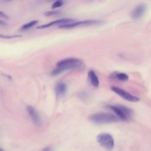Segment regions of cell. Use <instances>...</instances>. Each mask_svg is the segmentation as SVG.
Listing matches in <instances>:
<instances>
[{
    "mask_svg": "<svg viewBox=\"0 0 151 151\" xmlns=\"http://www.w3.org/2000/svg\"><path fill=\"white\" fill-rule=\"evenodd\" d=\"M84 63L81 59L77 58H67L59 61L55 68L51 71L52 76H58L65 71L80 69L84 67Z\"/></svg>",
    "mask_w": 151,
    "mask_h": 151,
    "instance_id": "obj_1",
    "label": "cell"
},
{
    "mask_svg": "<svg viewBox=\"0 0 151 151\" xmlns=\"http://www.w3.org/2000/svg\"><path fill=\"white\" fill-rule=\"evenodd\" d=\"M89 120L96 124H106L116 123L120 120L117 116L107 113H99L91 114Z\"/></svg>",
    "mask_w": 151,
    "mask_h": 151,
    "instance_id": "obj_2",
    "label": "cell"
},
{
    "mask_svg": "<svg viewBox=\"0 0 151 151\" xmlns=\"http://www.w3.org/2000/svg\"><path fill=\"white\" fill-rule=\"evenodd\" d=\"M108 107L111 109L120 120L123 121H126L129 119L133 113L131 109L123 105H112L109 106Z\"/></svg>",
    "mask_w": 151,
    "mask_h": 151,
    "instance_id": "obj_3",
    "label": "cell"
},
{
    "mask_svg": "<svg viewBox=\"0 0 151 151\" xmlns=\"http://www.w3.org/2000/svg\"><path fill=\"white\" fill-rule=\"evenodd\" d=\"M97 141L100 145L106 150H111L114 146V140L113 136L107 133H101L97 136Z\"/></svg>",
    "mask_w": 151,
    "mask_h": 151,
    "instance_id": "obj_4",
    "label": "cell"
},
{
    "mask_svg": "<svg viewBox=\"0 0 151 151\" xmlns=\"http://www.w3.org/2000/svg\"><path fill=\"white\" fill-rule=\"evenodd\" d=\"M104 21L97 19H87L80 21H74L68 24L61 25L59 26L60 28H72L78 26H91V25H99L103 24Z\"/></svg>",
    "mask_w": 151,
    "mask_h": 151,
    "instance_id": "obj_5",
    "label": "cell"
},
{
    "mask_svg": "<svg viewBox=\"0 0 151 151\" xmlns=\"http://www.w3.org/2000/svg\"><path fill=\"white\" fill-rule=\"evenodd\" d=\"M111 90L114 92L116 94L120 96L123 99L130 101V102H137L140 100L139 98L137 96L132 95V94L128 93L123 89H122L118 87L112 86L111 87Z\"/></svg>",
    "mask_w": 151,
    "mask_h": 151,
    "instance_id": "obj_6",
    "label": "cell"
},
{
    "mask_svg": "<svg viewBox=\"0 0 151 151\" xmlns=\"http://www.w3.org/2000/svg\"><path fill=\"white\" fill-rule=\"evenodd\" d=\"M27 111L28 114L29 115V117H31L32 122L37 126H41L42 122L41 118L37 113V111L35 110V109L32 107L31 106H27Z\"/></svg>",
    "mask_w": 151,
    "mask_h": 151,
    "instance_id": "obj_7",
    "label": "cell"
},
{
    "mask_svg": "<svg viewBox=\"0 0 151 151\" xmlns=\"http://www.w3.org/2000/svg\"><path fill=\"white\" fill-rule=\"evenodd\" d=\"M146 11V6L145 4H140L136 6L131 12L130 17L134 19L141 18Z\"/></svg>",
    "mask_w": 151,
    "mask_h": 151,
    "instance_id": "obj_8",
    "label": "cell"
},
{
    "mask_svg": "<svg viewBox=\"0 0 151 151\" xmlns=\"http://www.w3.org/2000/svg\"><path fill=\"white\" fill-rule=\"evenodd\" d=\"M74 20L73 19H70V18H63V19H58V20H55L53 21L52 22H50L49 23L44 24V25H41L38 27H37V28L38 29H42V28H48L50 27L53 26V25H63V24H68L70 22H74Z\"/></svg>",
    "mask_w": 151,
    "mask_h": 151,
    "instance_id": "obj_9",
    "label": "cell"
},
{
    "mask_svg": "<svg viewBox=\"0 0 151 151\" xmlns=\"http://www.w3.org/2000/svg\"><path fill=\"white\" fill-rule=\"evenodd\" d=\"M55 91L56 96L58 97L64 96L67 91V86L64 82H59L55 86Z\"/></svg>",
    "mask_w": 151,
    "mask_h": 151,
    "instance_id": "obj_10",
    "label": "cell"
},
{
    "mask_svg": "<svg viewBox=\"0 0 151 151\" xmlns=\"http://www.w3.org/2000/svg\"><path fill=\"white\" fill-rule=\"evenodd\" d=\"M88 78L91 85L94 87H97L99 85L98 77L93 70H90L88 73Z\"/></svg>",
    "mask_w": 151,
    "mask_h": 151,
    "instance_id": "obj_11",
    "label": "cell"
},
{
    "mask_svg": "<svg viewBox=\"0 0 151 151\" xmlns=\"http://www.w3.org/2000/svg\"><path fill=\"white\" fill-rule=\"evenodd\" d=\"M112 76L113 78H116L117 80H119L122 81H126L129 79L128 75L124 73L114 72V73H113Z\"/></svg>",
    "mask_w": 151,
    "mask_h": 151,
    "instance_id": "obj_12",
    "label": "cell"
},
{
    "mask_svg": "<svg viewBox=\"0 0 151 151\" xmlns=\"http://www.w3.org/2000/svg\"><path fill=\"white\" fill-rule=\"evenodd\" d=\"M38 22V21L37 20H34V21H32L29 22H28L24 25H23L21 28H20V31H25V30H27L29 28H31L32 27L34 26L35 24H37V23Z\"/></svg>",
    "mask_w": 151,
    "mask_h": 151,
    "instance_id": "obj_13",
    "label": "cell"
},
{
    "mask_svg": "<svg viewBox=\"0 0 151 151\" xmlns=\"http://www.w3.org/2000/svg\"><path fill=\"white\" fill-rule=\"evenodd\" d=\"M64 2L63 0H57L52 5V9H55L57 8H59L60 6H61L63 5Z\"/></svg>",
    "mask_w": 151,
    "mask_h": 151,
    "instance_id": "obj_14",
    "label": "cell"
},
{
    "mask_svg": "<svg viewBox=\"0 0 151 151\" xmlns=\"http://www.w3.org/2000/svg\"><path fill=\"white\" fill-rule=\"evenodd\" d=\"M59 13L60 12L58 11H50L45 12L44 13V15L50 17V16H53V15H58V14H59Z\"/></svg>",
    "mask_w": 151,
    "mask_h": 151,
    "instance_id": "obj_15",
    "label": "cell"
},
{
    "mask_svg": "<svg viewBox=\"0 0 151 151\" xmlns=\"http://www.w3.org/2000/svg\"><path fill=\"white\" fill-rule=\"evenodd\" d=\"M21 37V35H1V38H17V37Z\"/></svg>",
    "mask_w": 151,
    "mask_h": 151,
    "instance_id": "obj_16",
    "label": "cell"
},
{
    "mask_svg": "<svg viewBox=\"0 0 151 151\" xmlns=\"http://www.w3.org/2000/svg\"><path fill=\"white\" fill-rule=\"evenodd\" d=\"M0 17H1V19L4 18V19H7L8 18V17L2 11L0 12Z\"/></svg>",
    "mask_w": 151,
    "mask_h": 151,
    "instance_id": "obj_17",
    "label": "cell"
},
{
    "mask_svg": "<svg viewBox=\"0 0 151 151\" xmlns=\"http://www.w3.org/2000/svg\"><path fill=\"white\" fill-rule=\"evenodd\" d=\"M41 151H52V149L50 146H47L42 149Z\"/></svg>",
    "mask_w": 151,
    "mask_h": 151,
    "instance_id": "obj_18",
    "label": "cell"
},
{
    "mask_svg": "<svg viewBox=\"0 0 151 151\" xmlns=\"http://www.w3.org/2000/svg\"><path fill=\"white\" fill-rule=\"evenodd\" d=\"M6 25V23L5 22H4L2 19H1V21H0V25L2 26V25Z\"/></svg>",
    "mask_w": 151,
    "mask_h": 151,
    "instance_id": "obj_19",
    "label": "cell"
},
{
    "mask_svg": "<svg viewBox=\"0 0 151 151\" xmlns=\"http://www.w3.org/2000/svg\"><path fill=\"white\" fill-rule=\"evenodd\" d=\"M12 1V0H1V2H9V1Z\"/></svg>",
    "mask_w": 151,
    "mask_h": 151,
    "instance_id": "obj_20",
    "label": "cell"
},
{
    "mask_svg": "<svg viewBox=\"0 0 151 151\" xmlns=\"http://www.w3.org/2000/svg\"><path fill=\"white\" fill-rule=\"evenodd\" d=\"M1 151H4V150H3L1 149Z\"/></svg>",
    "mask_w": 151,
    "mask_h": 151,
    "instance_id": "obj_21",
    "label": "cell"
}]
</instances>
